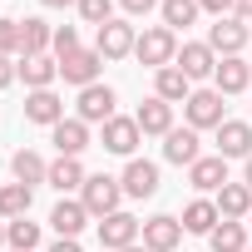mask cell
I'll return each instance as SVG.
<instances>
[{
	"label": "cell",
	"instance_id": "obj_1",
	"mask_svg": "<svg viewBox=\"0 0 252 252\" xmlns=\"http://www.w3.org/2000/svg\"><path fill=\"white\" fill-rule=\"evenodd\" d=\"M134 60H139V64H149L154 74H158V69H168V64L178 60V35H173L168 25H149V30L139 35V45H134Z\"/></svg>",
	"mask_w": 252,
	"mask_h": 252
},
{
	"label": "cell",
	"instance_id": "obj_2",
	"mask_svg": "<svg viewBox=\"0 0 252 252\" xmlns=\"http://www.w3.org/2000/svg\"><path fill=\"white\" fill-rule=\"evenodd\" d=\"M79 203L89 208V218H109V213H119V203H124V183L109 178V173H89L84 188H79Z\"/></svg>",
	"mask_w": 252,
	"mask_h": 252
},
{
	"label": "cell",
	"instance_id": "obj_3",
	"mask_svg": "<svg viewBox=\"0 0 252 252\" xmlns=\"http://www.w3.org/2000/svg\"><path fill=\"white\" fill-rule=\"evenodd\" d=\"M183 114H188V129H222L227 124V104H222V94L218 89H193L188 94V104H183Z\"/></svg>",
	"mask_w": 252,
	"mask_h": 252
},
{
	"label": "cell",
	"instance_id": "obj_4",
	"mask_svg": "<svg viewBox=\"0 0 252 252\" xmlns=\"http://www.w3.org/2000/svg\"><path fill=\"white\" fill-rule=\"evenodd\" d=\"M144 237V222L134 218V213H109V218H99V247H109V252H124V247H134Z\"/></svg>",
	"mask_w": 252,
	"mask_h": 252
},
{
	"label": "cell",
	"instance_id": "obj_5",
	"mask_svg": "<svg viewBox=\"0 0 252 252\" xmlns=\"http://www.w3.org/2000/svg\"><path fill=\"white\" fill-rule=\"evenodd\" d=\"M79 114L74 119H84V124H99V129H104V124L114 119V104H119V94L109 89V84H89V89H79Z\"/></svg>",
	"mask_w": 252,
	"mask_h": 252
},
{
	"label": "cell",
	"instance_id": "obj_6",
	"mask_svg": "<svg viewBox=\"0 0 252 252\" xmlns=\"http://www.w3.org/2000/svg\"><path fill=\"white\" fill-rule=\"evenodd\" d=\"M99 69H104V55L99 50H74L69 60H60V79L64 84H79V89H89V84H99Z\"/></svg>",
	"mask_w": 252,
	"mask_h": 252
},
{
	"label": "cell",
	"instance_id": "obj_7",
	"mask_svg": "<svg viewBox=\"0 0 252 252\" xmlns=\"http://www.w3.org/2000/svg\"><path fill=\"white\" fill-rule=\"evenodd\" d=\"M134 45H139V35H134L129 20H109V25H99V40H94V50H99L104 60H129Z\"/></svg>",
	"mask_w": 252,
	"mask_h": 252
},
{
	"label": "cell",
	"instance_id": "obj_8",
	"mask_svg": "<svg viewBox=\"0 0 252 252\" xmlns=\"http://www.w3.org/2000/svg\"><path fill=\"white\" fill-rule=\"evenodd\" d=\"M139 139H144V129H139L134 119H124V114H114V119L104 124V134H99V144H104L109 154H119V158H134Z\"/></svg>",
	"mask_w": 252,
	"mask_h": 252
},
{
	"label": "cell",
	"instance_id": "obj_9",
	"mask_svg": "<svg viewBox=\"0 0 252 252\" xmlns=\"http://www.w3.org/2000/svg\"><path fill=\"white\" fill-rule=\"evenodd\" d=\"M208 45H213V55H218V60H222V55H242V50H247V20H237V15L213 20Z\"/></svg>",
	"mask_w": 252,
	"mask_h": 252
},
{
	"label": "cell",
	"instance_id": "obj_10",
	"mask_svg": "<svg viewBox=\"0 0 252 252\" xmlns=\"http://www.w3.org/2000/svg\"><path fill=\"white\" fill-rule=\"evenodd\" d=\"M247 84H252V60H242V55H222L218 69H213V89L227 99V94H242Z\"/></svg>",
	"mask_w": 252,
	"mask_h": 252
},
{
	"label": "cell",
	"instance_id": "obj_11",
	"mask_svg": "<svg viewBox=\"0 0 252 252\" xmlns=\"http://www.w3.org/2000/svg\"><path fill=\"white\" fill-rule=\"evenodd\" d=\"M188 79H213V69H218V55H213V45L208 40H188V45H178V60H173Z\"/></svg>",
	"mask_w": 252,
	"mask_h": 252
},
{
	"label": "cell",
	"instance_id": "obj_12",
	"mask_svg": "<svg viewBox=\"0 0 252 252\" xmlns=\"http://www.w3.org/2000/svg\"><path fill=\"white\" fill-rule=\"evenodd\" d=\"M178 242H183V222L173 213H158V218L144 222V247L149 252H178Z\"/></svg>",
	"mask_w": 252,
	"mask_h": 252
},
{
	"label": "cell",
	"instance_id": "obj_13",
	"mask_svg": "<svg viewBox=\"0 0 252 252\" xmlns=\"http://www.w3.org/2000/svg\"><path fill=\"white\" fill-rule=\"evenodd\" d=\"M50 144L60 149V158H79L89 149V124L84 119H60L55 129H50Z\"/></svg>",
	"mask_w": 252,
	"mask_h": 252
},
{
	"label": "cell",
	"instance_id": "obj_14",
	"mask_svg": "<svg viewBox=\"0 0 252 252\" xmlns=\"http://www.w3.org/2000/svg\"><path fill=\"white\" fill-rule=\"evenodd\" d=\"M124 198H154L158 193V163L149 158H129V168H124Z\"/></svg>",
	"mask_w": 252,
	"mask_h": 252
},
{
	"label": "cell",
	"instance_id": "obj_15",
	"mask_svg": "<svg viewBox=\"0 0 252 252\" xmlns=\"http://www.w3.org/2000/svg\"><path fill=\"white\" fill-rule=\"evenodd\" d=\"M218 158H252V124L242 119H227L222 129H218Z\"/></svg>",
	"mask_w": 252,
	"mask_h": 252
},
{
	"label": "cell",
	"instance_id": "obj_16",
	"mask_svg": "<svg viewBox=\"0 0 252 252\" xmlns=\"http://www.w3.org/2000/svg\"><path fill=\"white\" fill-rule=\"evenodd\" d=\"M25 119L30 124H45V129H55V124L64 119V99L55 89H30L25 94Z\"/></svg>",
	"mask_w": 252,
	"mask_h": 252
},
{
	"label": "cell",
	"instance_id": "obj_17",
	"mask_svg": "<svg viewBox=\"0 0 252 252\" xmlns=\"http://www.w3.org/2000/svg\"><path fill=\"white\" fill-rule=\"evenodd\" d=\"M163 158L178 163V168H193V163L203 158V149H198V129H168V139H163Z\"/></svg>",
	"mask_w": 252,
	"mask_h": 252
},
{
	"label": "cell",
	"instance_id": "obj_18",
	"mask_svg": "<svg viewBox=\"0 0 252 252\" xmlns=\"http://www.w3.org/2000/svg\"><path fill=\"white\" fill-rule=\"evenodd\" d=\"M213 203H218V213H222L227 222H247V218H252V188H247V183H222Z\"/></svg>",
	"mask_w": 252,
	"mask_h": 252
},
{
	"label": "cell",
	"instance_id": "obj_19",
	"mask_svg": "<svg viewBox=\"0 0 252 252\" xmlns=\"http://www.w3.org/2000/svg\"><path fill=\"white\" fill-rule=\"evenodd\" d=\"M134 124H139L144 134H158V139H168V129H173V104L154 94V99H144V104H139Z\"/></svg>",
	"mask_w": 252,
	"mask_h": 252
},
{
	"label": "cell",
	"instance_id": "obj_20",
	"mask_svg": "<svg viewBox=\"0 0 252 252\" xmlns=\"http://www.w3.org/2000/svg\"><path fill=\"white\" fill-rule=\"evenodd\" d=\"M84 222H89V208H84L79 198H60V203H55V213H50V227H55L60 237H79V232H84Z\"/></svg>",
	"mask_w": 252,
	"mask_h": 252
},
{
	"label": "cell",
	"instance_id": "obj_21",
	"mask_svg": "<svg viewBox=\"0 0 252 252\" xmlns=\"http://www.w3.org/2000/svg\"><path fill=\"white\" fill-rule=\"evenodd\" d=\"M20 79H25L30 89H55L60 60H55V55H25V60H20Z\"/></svg>",
	"mask_w": 252,
	"mask_h": 252
},
{
	"label": "cell",
	"instance_id": "obj_22",
	"mask_svg": "<svg viewBox=\"0 0 252 252\" xmlns=\"http://www.w3.org/2000/svg\"><path fill=\"white\" fill-rule=\"evenodd\" d=\"M154 94H158V99H168V104H188L193 79H188L178 64H168V69H158V74H154Z\"/></svg>",
	"mask_w": 252,
	"mask_h": 252
},
{
	"label": "cell",
	"instance_id": "obj_23",
	"mask_svg": "<svg viewBox=\"0 0 252 252\" xmlns=\"http://www.w3.org/2000/svg\"><path fill=\"white\" fill-rule=\"evenodd\" d=\"M188 183H193L198 193H218V188L227 183V158H218V154H213V158H198V163L188 168Z\"/></svg>",
	"mask_w": 252,
	"mask_h": 252
},
{
	"label": "cell",
	"instance_id": "obj_24",
	"mask_svg": "<svg viewBox=\"0 0 252 252\" xmlns=\"http://www.w3.org/2000/svg\"><path fill=\"white\" fill-rule=\"evenodd\" d=\"M10 173H15V183L40 188V183H45V173H50V163H45L35 149H15V154H10Z\"/></svg>",
	"mask_w": 252,
	"mask_h": 252
},
{
	"label": "cell",
	"instance_id": "obj_25",
	"mask_svg": "<svg viewBox=\"0 0 252 252\" xmlns=\"http://www.w3.org/2000/svg\"><path fill=\"white\" fill-rule=\"evenodd\" d=\"M84 178H89V173H84L79 158H55L50 173H45V183H50L55 193H74V188H84Z\"/></svg>",
	"mask_w": 252,
	"mask_h": 252
},
{
	"label": "cell",
	"instance_id": "obj_26",
	"mask_svg": "<svg viewBox=\"0 0 252 252\" xmlns=\"http://www.w3.org/2000/svg\"><path fill=\"white\" fill-rule=\"evenodd\" d=\"M178 222H183V232H203V237H208V232L222 222V213H218V203H208V198H193V203L183 208V218H178Z\"/></svg>",
	"mask_w": 252,
	"mask_h": 252
},
{
	"label": "cell",
	"instance_id": "obj_27",
	"mask_svg": "<svg viewBox=\"0 0 252 252\" xmlns=\"http://www.w3.org/2000/svg\"><path fill=\"white\" fill-rule=\"evenodd\" d=\"M30 203H35V188L30 183H5V188H0V218H5V222L30 218Z\"/></svg>",
	"mask_w": 252,
	"mask_h": 252
},
{
	"label": "cell",
	"instance_id": "obj_28",
	"mask_svg": "<svg viewBox=\"0 0 252 252\" xmlns=\"http://www.w3.org/2000/svg\"><path fill=\"white\" fill-rule=\"evenodd\" d=\"M50 45H55V30L45 20H20V60L25 55H50Z\"/></svg>",
	"mask_w": 252,
	"mask_h": 252
},
{
	"label": "cell",
	"instance_id": "obj_29",
	"mask_svg": "<svg viewBox=\"0 0 252 252\" xmlns=\"http://www.w3.org/2000/svg\"><path fill=\"white\" fill-rule=\"evenodd\" d=\"M208 247L213 252H247V222H218L213 232H208Z\"/></svg>",
	"mask_w": 252,
	"mask_h": 252
},
{
	"label": "cell",
	"instance_id": "obj_30",
	"mask_svg": "<svg viewBox=\"0 0 252 252\" xmlns=\"http://www.w3.org/2000/svg\"><path fill=\"white\" fill-rule=\"evenodd\" d=\"M5 247H10V252H35V247H40V222H30V218L5 222Z\"/></svg>",
	"mask_w": 252,
	"mask_h": 252
},
{
	"label": "cell",
	"instance_id": "obj_31",
	"mask_svg": "<svg viewBox=\"0 0 252 252\" xmlns=\"http://www.w3.org/2000/svg\"><path fill=\"white\" fill-rule=\"evenodd\" d=\"M158 10H163V25L178 35V30H188V25L198 20V0H163Z\"/></svg>",
	"mask_w": 252,
	"mask_h": 252
},
{
	"label": "cell",
	"instance_id": "obj_32",
	"mask_svg": "<svg viewBox=\"0 0 252 252\" xmlns=\"http://www.w3.org/2000/svg\"><path fill=\"white\" fill-rule=\"evenodd\" d=\"M79 20L94 25V30L109 25V20H114V0H79Z\"/></svg>",
	"mask_w": 252,
	"mask_h": 252
},
{
	"label": "cell",
	"instance_id": "obj_33",
	"mask_svg": "<svg viewBox=\"0 0 252 252\" xmlns=\"http://www.w3.org/2000/svg\"><path fill=\"white\" fill-rule=\"evenodd\" d=\"M74 50H79V30H74V25H60V30H55V45H50V55H55V60H69Z\"/></svg>",
	"mask_w": 252,
	"mask_h": 252
},
{
	"label": "cell",
	"instance_id": "obj_34",
	"mask_svg": "<svg viewBox=\"0 0 252 252\" xmlns=\"http://www.w3.org/2000/svg\"><path fill=\"white\" fill-rule=\"evenodd\" d=\"M0 55H20V20L0 15Z\"/></svg>",
	"mask_w": 252,
	"mask_h": 252
},
{
	"label": "cell",
	"instance_id": "obj_35",
	"mask_svg": "<svg viewBox=\"0 0 252 252\" xmlns=\"http://www.w3.org/2000/svg\"><path fill=\"white\" fill-rule=\"evenodd\" d=\"M198 10H208L213 20H222V15H232V10H237V0H198Z\"/></svg>",
	"mask_w": 252,
	"mask_h": 252
},
{
	"label": "cell",
	"instance_id": "obj_36",
	"mask_svg": "<svg viewBox=\"0 0 252 252\" xmlns=\"http://www.w3.org/2000/svg\"><path fill=\"white\" fill-rule=\"evenodd\" d=\"M119 5H124V15H129V20H139V15H149L154 5H163V0H119Z\"/></svg>",
	"mask_w": 252,
	"mask_h": 252
},
{
	"label": "cell",
	"instance_id": "obj_37",
	"mask_svg": "<svg viewBox=\"0 0 252 252\" xmlns=\"http://www.w3.org/2000/svg\"><path fill=\"white\" fill-rule=\"evenodd\" d=\"M15 74H20V64H15L10 55H0V89H10V84H15Z\"/></svg>",
	"mask_w": 252,
	"mask_h": 252
},
{
	"label": "cell",
	"instance_id": "obj_38",
	"mask_svg": "<svg viewBox=\"0 0 252 252\" xmlns=\"http://www.w3.org/2000/svg\"><path fill=\"white\" fill-rule=\"evenodd\" d=\"M50 252H84V247H79V237H60Z\"/></svg>",
	"mask_w": 252,
	"mask_h": 252
},
{
	"label": "cell",
	"instance_id": "obj_39",
	"mask_svg": "<svg viewBox=\"0 0 252 252\" xmlns=\"http://www.w3.org/2000/svg\"><path fill=\"white\" fill-rule=\"evenodd\" d=\"M232 15H237V20H247V25H252V0H237V10H232Z\"/></svg>",
	"mask_w": 252,
	"mask_h": 252
},
{
	"label": "cell",
	"instance_id": "obj_40",
	"mask_svg": "<svg viewBox=\"0 0 252 252\" xmlns=\"http://www.w3.org/2000/svg\"><path fill=\"white\" fill-rule=\"evenodd\" d=\"M40 5H50V10H64V5H79V0H40Z\"/></svg>",
	"mask_w": 252,
	"mask_h": 252
},
{
	"label": "cell",
	"instance_id": "obj_41",
	"mask_svg": "<svg viewBox=\"0 0 252 252\" xmlns=\"http://www.w3.org/2000/svg\"><path fill=\"white\" fill-rule=\"evenodd\" d=\"M242 183H247V188H252V158H247V163H242Z\"/></svg>",
	"mask_w": 252,
	"mask_h": 252
},
{
	"label": "cell",
	"instance_id": "obj_42",
	"mask_svg": "<svg viewBox=\"0 0 252 252\" xmlns=\"http://www.w3.org/2000/svg\"><path fill=\"white\" fill-rule=\"evenodd\" d=\"M0 247H5V218H0Z\"/></svg>",
	"mask_w": 252,
	"mask_h": 252
},
{
	"label": "cell",
	"instance_id": "obj_43",
	"mask_svg": "<svg viewBox=\"0 0 252 252\" xmlns=\"http://www.w3.org/2000/svg\"><path fill=\"white\" fill-rule=\"evenodd\" d=\"M124 252H149V247H139V242H134V247H124Z\"/></svg>",
	"mask_w": 252,
	"mask_h": 252
},
{
	"label": "cell",
	"instance_id": "obj_44",
	"mask_svg": "<svg viewBox=\"0 0 252 252\" xmlns=\"http://www.w3.org/2000/svg\"><path fill=\"white\" fill-rule=\"evenodd\" d=\"M247 227H252V218H247Z\"/></svg>",
	"mask_w": 252,
	"mask_h": 252
},
{
	"label": "cell",
	"instance_id": "obj_45",
	"mask_svg": "<svg viewBox=\"0 0 252 252\" xmlns=\"http://www.w3.org/2000/svg\"><path fill=\"white\" fill-rule=\"evenodd\" d=\"M247 252H252V247H247Z\"/></svg>",
	"mask_w": 252,
	"mask_h": 252
}]
</instances>
